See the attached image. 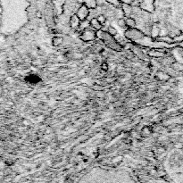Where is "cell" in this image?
Segmentation results:
<instances>
[{
  "label": "cell",
  "mask_w": 183,
  "mask_h": 183,
  "mask_svg": "<svg viewBox=\"0 0 183 183\" xmlns=\"http://www.w3.org/2000/svg\"><path fill=\"white\" fill-rule=\"evenodd\" d=\"M96 37L98 40H101L105 43V45L109 47V48L115 50V51H121L123 49L121 47L116 41L113 37H112L111 35H109L106 31H103V30H97L96 31Z\"/></svg>",
  "instance_id": "1"
},
{
  "label": "cell",
  "mask_w": 183,
  "mask_h": 183,
  "mask_svg": "<svg viewBox=\"0 0 183 183\" xmlns=\"http://www.w3.org/2000/svg\"><path fill=\"white\" fill-rule=\"evenodd\" d=\"M124 37L128 41H132L137 43L146 37V35L142 32L141 30L138 28H131V29H127L125 30Z\"/></svg>",
  "instance_id": "2"
},
{
  "label": "cell",
  "mask_w": 183,
  "mask_h": 183,
  "mask_svg": "<svg viewBox=\"0 0 183 183\" xmlns=\"http://www.w3.org/2000/svg\"><path fill=\"white\" fill-rule=\"evenodd\" d=\"M79 38H80V40H82V41H84V42L94 41V40L97 38L96 31H95L94 30H91V29L84 30L81 31Z\"/></svg>",
  "instance_id": "3"
},
{
  "label": "cell",
  "mask_w": 183,
  "mask_h": 183,
  "mask_svg": "<svg viewBox=\"0 0 183 183\" xmlns=\"http://www.w3.org/2000/svg\"><path fill=\"white\" fill-rule=\"evenodd\" d=\"M139 8L149 13H153L154 12V0H141L139 3Z\"/></svg>",
  "instance_id": "4"
},
{
  "label": "cell",
  "mask_w": 183,
  "mask_h": 183,
  "mask_svg": "<svg viewBox=\"0 0 183 183\" xmlns=\"http://www.w3.org/2000/svg\"><path fill=\"white\" fill-rule=\"evenodd\" d=\"M76 15L80 19V22L84 21V20H87L90 15V9L88 8L85 5H81L76 13Z\"/></svg>",
  "instance_id": "5"
},
{
  "label": "cell",
  "mask_w": 183,
  "mask_h": 183,
  "mask_svg": "<svg viewBox=\"0 0 183 183\" xmlns=\"http://www.w3.org/2000/svg\"><path fill=\"white\" fill-rule=\"evenodd\" d=\"M25 80H26L27 82L30 83V84H32V85L38 84L41 81V78H40L36 73H30V74H29V75H27L25 77Z\"/></svg>",
  "instance_id": "6"
},
{
  "label": "cell",
  "mask_w": 183,
  "mask_h": 183,
  "mask_svg": "<svg viewBox=\"0 0 183 183\" xmlns=\"http://www.w3.org/2000/svg\"><path fill=\"white\" fill-rule=\"evenodd\" d=\"M121 11L124 16L131 17L132 15V6L131 5H127V4H121Z\"/></svg>",
  "instance_id": "7"
},
{
  "label": "cell",
  "mask_w": 183,
  "mask_h": 183,
  "mask_svg": "<svg viewBox=\"0 0 183 183\" xmlns=\"http://www.w3.org/2000/svg\"><path fill=\"white\" fill-rule=\"evenodd\" d=\"M80 19L77 17L76 15H74L71 17L70 19V27L72 29H78L79 26H80Z\"/></svg>",
  "instance_id": "8"
},
{
  "label": "cell",
  "mask_w": 183,
  "mask_h": 183,
  "mask_svg": "<svg viewBox=\"0 0 183 183\" xmlns=\"http://www.w3.org/2000/svg\"><path fill=\"white\" fill-rule=\"evenodd\" d=\"M82 5H85L89 9H96L97 7V0H82Z\"/></svg>",
  "instance_id": "9"
},
{
  "label": "cell",
  "mask_w": 183,
  "mask_h": 183,
  "mask_svg": "<svg viewBox=\"0 0 183 183\" xmlns=\"http://www.w3.org/2000/svg\"><path fill=\"white\" fill-rule=\"evenodd\" d=\"M90 22V27H92V28H93L94 30H102L103 25L97 21V18H92Z\"/></svg>",
  "instance_id": "10"
},
{
  "label": "cell",
  "mask_w": 183,
  "mask_h": 183,
  "mask_svg": "<svg viewBox=\"0 0 183 183\" xmlns=\"http://www.w3.org/2000/svg\"><path fill=\"white\" fill-rule=\"evenodd\" d=\"M160 32H161V29L157 25H153L150 29V36L153 38H156L159 35H160Z\"/></svg>",
  "instance_id": "11"
},
{
  "label": "cell",
  "mask_w": 183,
  "mask_h": 183,
  "mask_svg": "<svg viewBox=\"0 0 183 183\" xmlns=\"http://www.w3.org/2000/svg\"><path fill=\"white\" fill-rule=\"evenodd\" d=\"M125 23H126L127 29L136 28V25H137L136 20H135L134 18H131V17H127L125 19Z\"/></svg>",
  "instance_id": "12"
},
{
  "label": "cell",
  "mask_w": 183,
  "mask_h": 183,
  "mask_svg": "<svg viewBox=\"0 0 183 183\" xmlns=\"http://www.w3.org/2000/svg\"><path fill=\"white\" fill-rule=\"evenodd\" d=\"M79 28H80L81 30L90 29V20L87 19V20H84V21H81L80 23Z\"/></svg>",
  "instance_id": "13"
},
{
  "label": "cell",
  "mask_w": 183,
  "mask_h": 183,
  "mask_svg": "<svg viewBox=\"0 0 183 183\" xmlns=\"http://www.w3.org/2000/svg\"><path fill=\"white\" fill-rule=\"evenodd\" d=\"M106 32L108 33L109 35H111L112 37H114V36H116L117 34H118V31H117V30L114 28V27H113V26H109L107 28V30H106Z\"/></svg>",
  "instance_id": "14"
},
{
  "label": "cell",
  "mask_w": 183,
  "mask_h": 183,
  "mask_svg": "<svg viewBox=\"0 0 183 183\" xmlns=\"http://www.w3.org/2000/svg\"><path fill=\"white\" fill-rule=\"evenodd\" d=\"M53 45L55 46H59L63 44V41H64V39L63 38H61V37H56V38H53Z\"/></svg>",
  "instance_id": "15"
},
{
  "label": "cell",
  "mask_w": 183,
  "mask_h": 183,
  "mask_svg": "<svg viewBox=\"0 0 183 183\" xmlns=\"http://www.w3.org/2000/svg\"><path fill=\"white\" fill-rule=\"evenodd\" d=\"M106 1H107V3H109L110 5H113L114 7H116V8L120 7V5H121L119 0H106Z\"/></svg>",
  "instance_id": "16"
},
{
  "label": "cell",
  "mask_w": 183,
  "mask_h": 183,
  "mask_svg": "<svg viewBox=\"0 0 183 183\" xmlns=\"http://www.w3.org/2000/svg\"><path fill=\"white\" fill-rule=\"evenodd\" d=\"M152 133V131H151V130L149 128H147V127H145V128H143V130L141 131V134H142V136H149Z\"/></svg>",
  "instance_id": "17"
},
{
  "label": "cell",
  "mask_w": 183,
  "mask_h": 183,
  "mask_svg": "<svg viewBox=\"0 0 183 183\" xmlns=\"http://www.w3.org/2000/svg\"><path fill=\"white\" fill-rule=\"evenodd\" d=\"M97 19V21L102 24V25H104L105 23V22H106V17L105 16V15H98L97 17H96Z\"/></svg>",
  "instance_id": "18"
},
{
  "label": "cell",
  "mask_w": 183,
  "mask_h": 183,
  "mask_svg": "<svg viewBox=\"0 0 183 183\" xmlns=\"http://www.w3.org/2000/svg\"><path fill=\"white\" fill-rule=\"evenodd\" d=\"M118 25L121 27V28H123V29L127 28V27H126V23H125V19L120 18V19L118 20Z\"/></svg>",
  "instance_id": "19"
},
{
  "label": "cell",
  "mask_w": 183,
  "mask_h": 183,
  "mask_svg": "<svg viewBox=\"0 0 183 183\" xmlns=\"http://www.w3.org/2000/svg\"><path fill=\"white\" fill-rule=\"evenodd\" d=\"M121 4H127V5H131L134 3V0H119Z\"/></svg>",
  "instance_id": "20"
},
{
  "label": "cell",
  "mask_w": 183,
  "mask_h": 183,
  "mask_svg": "<svg viewBox=\"0 0 183 183\" xmlns=\"http://www.w3.org/2000/svg\"><path fill=\"white\" fill-rule=\"evenodd\" d=\"M101 69H102L103 71H108V64L106 63H103L102 64H101Z\"/></svg>",
  "instance_id": "21"
},
{
  "label": "cell",
  "mask_w": 183,
  "mask_h": 183,
  "mask_svg": "<svg viewBox=\"0 0 183 183\" xmlns=\"http://www.w3.org/2000/svg\"><path fill=\"white\" fill-rule=\"evenodd\" d=\"M36 16H37L38 18H41V17H42V13H41V12L38 11V12L36 13Z\"/></svg>",
  "instance_id": "22"
},
{
  "label": "cell",
  "mask_w": 183,
  "mask_h": 183,
  "mask_svg": "<svg viewBox=\"0 0 183 183\" xmlns=\"http://www.w3.org/2000/svg\"><path fill=\"white\" fill-rule=\"evenodd\" d=\"M3 15V8H2V6L0 5V15Z\"/></svg>",
  "instance_id": "23"
}]
</instances>
